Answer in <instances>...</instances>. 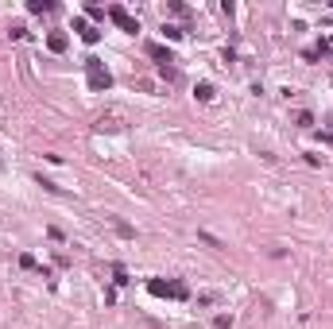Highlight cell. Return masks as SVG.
Listing matches in <instances>:
<instances>
[{
	"label": "cell",
	"mask_w": 333,
	"mask_h": 329,
	"mask_svg": "<svg viewBox=\"0 0 333 329\" xmlns=\"http://www.w3.org/2000/svg\"><path fill=\"white\" fill-rule=\"evenodd\" d=\"M27 12H35V16H39V12H55V4H51V0H31Z\"/></svg>",
	"instance_id": "cell-8"
},
{
	"label": "cell",
	"mask_w": 333,
	"mask_h": 329,
	"mask_svg": "<svg viewBox=\"0 0 333 329\" xmlns=\"http://www.w3.org/2000/svg\"><path fill=\"white\" fill-rule=\"evenodd\" d=\"M147 55L155 58V62H159V66H170V62H174V58H170V51H163V47H159V43H147Z\"/></svg>",
	"instance_id": "cell-5"
},
{
	"label": "cell",
	"mask_w": 333,
	"mask_h": 329,
	"mask_svg": "<svg viewBox=\"0 0 333 329\" xmlns=\"http://www.w3.org/2000/svg\"><path fill=\"white\" fill-rule=\"evenodd\" d=\"M109 20L120 27V31H128V35H136V31H140V23H136V20H132V16L120 8V4H112V8H109Z\"/></svg>",
	"instance_id": "cell-3"
},
{
	"label": "cell",
	"mask_w": 333,
	"mask_h": 329,
	"mask_svg": "<svg viewBox=\"0 0 333 329\" xmlns=\"http://www.w3.org/2000/svg\"><path fill=\"white\" fill-rule=\"evenodd\" d=\"M147 290H151L155 298H186V294H190L182 283H163V279H151V283H147Z\"/></svg>",
	"instance_id": "cell-2"
},
{
	"label": "cell",
	"mask_w": 333,
	"mask_h": 329,
	"mask_svg": "<svg viewBox=\"0 0 333 329\" xmlns=\"http://www.w3.org/2000/svg\"><path fill=\"white\" fill-rule=\"evenodd\" d=\"M85 78H89V89H109L112 85V74L97 58H85Z\"/></svg>",
	"instance_id": "cell-1"
},
{
	"label": "cell",
	"mask_w": 333,
	"mask_h": 329,
	"mask_svg": "<svg viewBox=\"0 0 333 329\" xmlns=\"http://www.w3.org/2000/svg\"><path fill=\"white\" fill-rule=\"evenodd\" d=\"M74 27L82 31V39H85V43H97V39H101V31H97V27H89L85 20H74Z\"/></svg>",
	"instance_id": "cell-4"
},
{
	"label": "cell",
	"mask_w": 333,
	"mask_h": 329,
	"mask_svg": "<svg viewBox=\"0 0 333 329\" xmlns=\"http://www.w3.org/2000/svg\"><path fill=\"white\" fill-rule=\"evenodd\" d=\"M112 228H116V232H120L124 240H132V236H136V228H132V225H124L120 217H112Z\"/></svg>",
	"instance_id": "cell-7"
},
{
	"label": "cell",
	"mask_w": 333,
	"mask_h": 329,
	"mask_svg": "<svg viewBox=\"0 0 333 329\" xmlns=\"http://www.w3.org/2000/svg\"><path fill=\"white\" fill-rule=\"evenodd\" d=\"M213 326H217V329H229V326H232V318H229V314H217V318H213Z\"/></svg>",
	"instance_id": "cell-12"
},
{
	"label": "cell",
	"mask_w": 333,
	"mask_h": 329,
	"mask_svg": "<svg viewBox=\"0 0 333 329\" xmlns=\"http://www.w3.org/2000/svg\"><path fill=\"white\" fill-rule=\"evenodd\" d=\"M194 97H198V101H213V85H209V82H202V85L194 89Z\"/></svg>",
	"instance_id": "cell-9"
},
{
	"label": "cell",
	"mask_w": 333,
	"mask_h": 329,
	"mask_svg": "<svg viewBox=\"0 0 333 329\" xmlns=\"http://www.w3.org/2000/svg\"><path fill=\"white\" fill-rule=\"evenodd\" d=\"M198 236H202V240H206L209 248H225V244H221V240H217V236H213V232H198Z\"/></svg>",
	"instance_id": "cell-10"
},
{
	"label": "cell",
	"mask_w": 333,
	"mask_h": 329,
	"mask_svg": "<svg viewBox=\"0 0 333 329\" xmlns=\"http://www.w3.org/2000/svg\"><path fill=\"white\" fill-rule=\"evenodd\" d=\"M298 128H314V116L310 112H298Z\"/></svg>",
	"instance_id": "cell-13"
},
{
	"label": "cell",
	"mask_w": 333,
	"mask_h": 329,
	"mask_svg": "<svg viewBox=\"0 0 333 329\" xmlns=\"http://www.w3.org/2000/svg\"><path fill=\"white\" fill-rule=\"evenodd\" d=\"M66 43H70V39H66L62 31H51V35H47V47H51L55 55H62V51H66Z\"/></svg>",
	"instance_id": "cell-6"
},
{
	"label": "cell",
	"mask_w": 333,
	"mask_h": 329,
	"mask_svg": "<svg viewBox=\"0 0 333 329\" xmlns=\"http://www.w3.org/2000/svg\"><path fill=\"white\" fill-rule=\"evenodd\" d=\"M39 186H43V190H51V194H58V190H62L58 182H51V178H43V174H39Z\"/></svg>",
	"instance_id": "cell-11"
}]
</instances>
